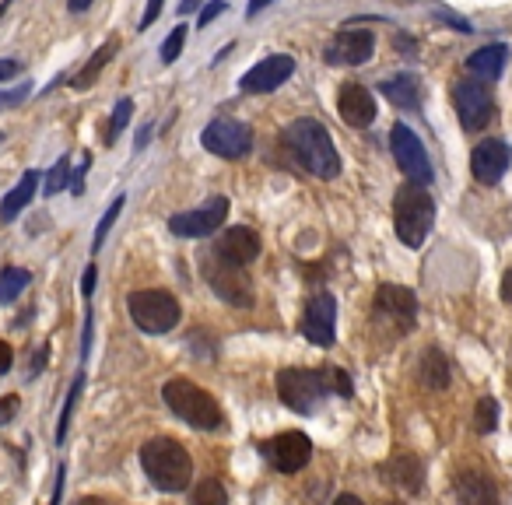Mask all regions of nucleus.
Returning a JSON list of instances; mask_svg holds the SVG:
<instances>
[{
  "instance_id": "obj_40",
  "label": "nucleus",
  "mask_w": 512,
  "mask_h": 505,
  "mask_svg": "<svg viewBox=\"0 0 512 505\" xmlns=\"http://www.w3.org/2000/svg\"><path fill=\"white\" fill-rule=\"evenodd\" d=\"M88 165H92V155H85V158H81V169H71V172H74V183H71V190L78 193V197H81V190H85V169H88Z\"/></svg>"
},
{
  "instance_id": "obj_38",
  "label": "nucleus",
  "mask_w": 512,
  "mask_h": 505,
  "mask_svg": "<svg viewBox=\"0 0 512 505\" xmlns=\"http://www.w3.org/2000/svg\"><path fill=\"white\" fill-rule=\"evenodd\" d=\"M162 15V0H148V8H144V15H141V25H137V29H151V25H155V18Z\"/></svg>"
},
{
  "instance_id": "obj_33",
  "label": "nucleus",
  "mask_w": 512,
  "mask_h": 505,
  "mask_svg": "<svg viewBox=\"0 0 512 505\" xmlns=\"http://www.w3.org/2000/svg\"><path fill=\"white\" fill-rule=\"evenodd\" d=\"M130 113H134V102H130V99H120V102H116L113 123H109V130H106V144H113L116 137H120V130L130 123Z\"/></svg>"
},
{
  "instance_id": "obj_36",
  "label": "nucleus",
  "mask_w": 512,
  "mask_h": 505,
  "mask_svg": "<svg viewBox=\"0 0 512 505\" xmlns=\"http://www.w3.org/2000/svg\"><path fill=\"white\" fill-rule=\"evenodd\" d=\"M29 92H32L29 85L15 88V92H0V109H8V106H18V102H25V99H29Z\"/></svg>"
},
{
  "instance_id": "obj_26",
  "label": "nucleus",
  "mask_w": 512,
  "mask_h": 505,
  "mask_svg": "<svg viewBox=\"0 0 512 505\" xmlns=\"http://www.w3.org/2000/svg\"><path fill=\"white\" fill-rule=\"evenodd\" d=\"M113 53H116V39H109V43H102L99 50L92 53V60H88L85 67H81L78 74H74V81H71V88H78V92H85V88H92L95 85V78L102 74V67L113 60Z\"/></svg>"
},
{
  "instance_id": "obj_13",
  "label": "nucleus",
  "mask_w": 512,
  "mask_h": 505,
  "mask_svg": "<svg viewBox=\"0 0 512 505\" xmlns=\"http://www.w3.org/2000/svg\"><path fill=\"white\" fill-rule=\"evenodd\" d=\"M302 337L316 348H330L337 337V302L330 292H320L309 299L306 313H302Z\"/></svg>"
},
{
  "instance_id": "obj_6",
  "label": "nucleus",
  "mask_w": 512,
  "mask_h": 505,
  "mask_svg": "<svg viewBox=\"0 0 512 505\" xmlns=\"http://www.w3.org/2000/svg\"><path fill=\"white\" fill-rule=\"evenodd\" d=\"M130 320L144 330V334H169L179 323V302L172 299L169 292H158V288H148V292H134L127 299Z\"/></svg>"
},
{
  "instance_id": "obj_1",
  "label": "nucleus",
  "mask_w": 512,
  "mask_h": 505,
  "mask_svg": "<svg viewBox=\"0 0 512 505\" xmlns=\"http://www.w3.org/2000/svg\"><path fill=\"white\" fill-rule=\"evenodd\" d=\"M278 393H281V404L292 407L295 414H313L327 393L351 397V379L337 365H323V369H281Z\"/></svg>"
},
{
  "instance_id": "obj_48",
  "label": "nucleus",
  "mask_w": 512,
  "mask_h": 505,
  "mask_svg": "<svg viewBox=\"0 0 512 505\" xmlns=\"http://www.w3.org/2000/svg\"><path fill=\"white\" fill-rule=\"evenodd\" d=\"M267 4H274V0H253L246 15H249V18H256V15H260V8H267Z\"/></svg>"
},
{
  "instance_id": "obj_45",
  "label": "nucleus",
  "mask_w": 512,
  "mask_h": 505,
  "mask_svg": "<svg viewBox=\"0 0 512 505\" xmlns=\"http://www.w3.org/2000/svg\"><path fill=\"white\" fill-rule=\"evenodd\" d=\"M64 474H67V467H60V470H57V484H53V498H50V505H60V495H64Z\"/></svg>"
},
{
  "instance_id": "obj_29",
  "label": "nucleus",
  "mask_w": 512,
  "mask_h": 505,
  "mask_svg": "<svg viewBox=\"0 0 512 505\" xmlns=\"http://www.w3.org/2000/svg\"><path fill=\"white\" fill-rule=\"evenodd\" d=\"M81 390H85V372L74 376V386H71V393H67V404H64V411H60V425H57V442L67 439V425H71V414H74V407H78Z\"/></svg>"
},
{
  "instance_id": "obj_30",
  "label": "nucleus",
  "mask_w": 512,
  "mask_h": 505,
  "mask_svg": "<svg viewBox=\"0 0 512 505\" xmlns=\"http://www.w3.org/2000/svg\"><path fill=\"white\" fill-rule=\"evenodd\" d=\"M474 425H477V432H481V435L495 432V425H498V400L495 397H481V400H477Z\"/></svg>"
},
{
  "instance_id": "obj_15",
  "label": "nucleus",
  "mask_w": 512,
  "mask_h": 505,
  "mask_svg": "<svg viewBox=\"0 0 512 505\" xmlns=\"http://www.w3.org/2000/svg\"><path fill=\"white\" fill-rule=\"evenodd\" d=\"M376 50V36L369 29H344L330 39L327 64L330 67H362Z\"/></svg>"
},
{
  "instance_id": "obj_43",
  "label": "nucleus",
  "mask_w": 512,
  "mask_h": 505,
  "mask_svg": "<svg viewBox=\"0 0 512 505\" xmlns=\"http://www.w3.org/2000/svg\"><path fill=\"white\" fill-rule=\"evenodd\" d=\"M439 18H442V22H449V25H453V29H456V32H474V25H470V22H467V18H456V15H446V11H442V15H439Z\"/></svg>"
},
{
  "instance_id": "obj_41",
  "label": "nucleus",
  "mask_w": 512,
  "mask_h": 505,
  "mask_svg": "<svg viewBox=\"0 0 512 505\" xmlns=\"http://www.w3.org/2000/svg\"><path fill=\"white\" fill-rule=\"evenodd\" d=\"M11 362H15V351H11L8 341H0V376L11 372Z\"/></svg>"
},
{
  "instance_id": "obj_24",
  "label": "nucleus",
  "mask_w": 512,
  "mask_h": 505,
  "mask_svg": "<svg viewBox=\"0 0 512 505\" xmlns=\"http://www.w3.org/2000/svg\"><path fill=\"white\" fill-rule=\"evenodd\" d=\"M36 190H39V172H25V176L18 179L15 190L4 197V204H0V221H15L18 214L29 207V200L36 197Z\"/></svg>"
},
{
  "instance_id": "obj_7",
  "label": "nucleus",
  "mask_w": 512,
  "mask_h": 505,
  "mask_svg": "<svg viewBox=\"0 0 512 505\" xmlns=\"http://www.w3.org/2000/svg\"><path fill=\"white\" fill-rule=\"evenodd\" d=\"M390 148H393V158H397V165L404 169L407 183L421 186V190H425V186L432 183V162H428V151H425V144H421V137L414 134L407 123H393Z\"/></svg>"
},
{
  "instance_id": "obj_4",
  "label": "nucleus",
  "mask_w": 512,
  "mask_h": 505,
  "mask_svg": "<svg viewBox=\"0 0 512 505\" xmlns=\"http://www.w3.org/2000/svg\"><path fill=\"white\" fill-rule=\"evenodd\" d=\"M162 397L179 421H186L190 428H200V432H214V428H221V421H225L218 400L207 390H200L197 383H190V379H169Z\"/></svg>"
},
{
  "instance_id": "obj_9",
  "label": "nucleus",
  "mask_w": 512,
  "mask_h": 505,
  "mask_svg": "<svg viewBox=\"0 0 512 505\" xmlns=\"http://www.w3.org/2000/svg\"><path fill=\"white\" fill-rule=\"evenodd\" d=\"M228 218V197H207V204L193 207V211L172 214L169 228L179 239H204V235L218 232Z\"/></svg>"
},
{
  "instance_id": "obj_22",
  "label": "nucleus",
  "mask_w": 512,
  "mask_h": 505,
  "mask_svg": "<svg viewBox=\"0 0 512 505\" xmlns=\"http://www.w3.org/2000/svg\"><path fill=\"white\" fill-rule=\"evenodd\" d=\"M456 498H460V505H498V488L491 477L467 470L456 477Z\"/></svg>"
},
{
  "instance_id": "obj_14",
  "label": "nucleus",
  "mask_w": 512,
  "mask_h": 505,
  "mask_svg": "<svg viewBox=\"0 0 512 505\" xmlns=\"http://www.w3.org/2000/svg\"><path fill=\"white\" fill-rule=\"evenodd\" d=\"M292 74H295V57H288V53H274V57H264L256 67H249V71L242 74L239 88L246 95H264V92L281 88Z\"/></svg>"
},
{
  "instance_id": "obj_47",
  "label": "nucleus",
  "mask_w": 512,
  "mask_h": 505,
  "mask_svg": "<svg viewBox=\"0 0 512 505\" xmlns=\"http://www.w3.org/2000/svg\"><path fill=\"white\" fill-rule=\"evenodd\" d=\"M502 299L512 302V267L505 271V278H502Z\"/></svg>"
},
{
  "instance_id": "obj_19",
  "label": "nucleus",
  "mask_w": 512,
  "mask_h": 505,
  "mask_svg": "<svg viewBox=\"0 0 512 505\" xmlns=\"http://www.w3.org/2000/svg\"><path fill=\"white\" fill-rule=\"evenodd\" d=\"M337 113L348 127H369L376 120V99L365 85H344L341 95H337Z\"/></svg>"
},
{
  "instance_id": "obj_2",
  "label": "nucleus",
  "mask_w": 512,
  "mask_h": 505,
  "mask_svg": "<svg viewBox=\"0 0 512 505\" xmlns=\"http://www.w3.org/2000/svg\"><path fill=\"white\" fill-rule=\"evenodd\" d=\"M288 148H292L295 162L316 179H334L341 172V155H337L334 141H330L327 127L320 120H295L288 127Z\"/></svg>"
},
{
  "instance_id": "obj_27",
  "label": "nucleus",
  "mask_w": 512,
  "mask_h": 505,
  "mask_svg": "<svg viewBox=\"0 0 512 505\" xmlns=\"http://www.w3.org/2000/svg\"><path fill=\"white\" fill-rule=\"evenodd\" d=\"M29 271H22V267H4L0 271V306H8V302H15L18 295L29 288Z\"/></svg>"
},
{
  "instance_id": "obj_8",
  "label": "nucleus",
  "mask_w": 512,
  "mask_h": 505,
  "mask_svg": "<svg viewBox=\"0 0 512 505\" xmlns=\"http://www.w3.org/2000/svg\"><path fill=\"white\" fill-rule=\"evenodd\" d=\"M200 144H204L211 155L235 162V158H246L249 151H253V130H249L242 120H232V116H218V120H211L204 127V134H200Z\"/></svg>"
},
{
  "instance_id": "obj_39",
  "label": "nucleus",
  "mask_w": 512,
  "mask_h": 505,
  "mask_svg": "<svg viewBox=\"0 0 512 505\" xmlns=\"http://www.w3.org/2000/svg\"><path fill=\"white\" fill-rule=\"evenodd\" d=\"M22 74V60H0V85Z\"/></svg>"
},
{
  "instance_id": "obj_51",
  "label": "nucleus",
  "mask_w": 512,
  "mask_h": 505,
  "mask_svg": "<svg viewBox=\"0 0 512 505\" xmlns=\"http://www.w3.org/2000/svg\"><path fill=\"white\" fill-rule=\"evenodd\" d=\"M148 137H151V127H141V134H137V151H141L144 144H148Z\"/></svg>"
},
{
  "instance_id": "obj_49",
  "label": "nucleus",
  "mask_w": 512,
  "mask_h": 505,
  "mask_svg": "<svg viewBox=\"0 0 512 505\" xmlns=\"http://www.w3.org/2000/svg\"><path fill=\"white\" fill-rule=\"evenodd\" d=\"M67 8H71V11H88V8H92V0H67Z\"/></svg>"
},
{
  "instance_id": "obj_35",
  "label": "nucleus",
  "mask_w": 512,
  "mask_h": 505,
  "mask_svg": "<svg viewBox=\"0 0 512 505\" xmlns=\"http://www.w3.org/2000/svg\"><path fill=\"white\" fill-rule=\"evenodd\" d=\"M18 407H22V400H18L15 393H11V397H4V400H0V428H4V425H11V421H15Z\"/></svg>"
},
{
  "instance_id": "obj_3",
  "label": "nucleus",
  "mask_w": 512,
  "mask_h": 505,
  "mask_svg": "<svg viewBox=\"0 0 512 505\" xmlns=\"http://www.w3.org/2000/svg\"><path fill=\"white\" fill-rule=\"evenodd\" d=\"M141 467L158 491H183L193 477V460L176 439H151L141 449Z\"/></svg>"
},
{
  "instance_id": "obj_42",
  "label": "nucleus",
  "mask_w": 512,
  "mask_h": 505,
  "mask_svg": "<svg viewBox=\"0 0 512 505\" xmlns=\"http://www.w3.org/2000/svg\"><path fill=\"white\" fill-rule=\"evenodd\" d=\"M95 281H99V271H95V264L85 271V281H81V292H85V299H92V292H95Z\"/></svg>"
},
{
  "instance_id": "obj_32",
  "label": "nucleus",
  "mask_w": 512,
  "mask_h": 505,
  "mask_svg": "<svg viewBox=\"0 0 512 505\" xmlns=\"http://www.w3.org/2000/svg\"><path fill=\"white\" fill-rule=\"evenodd\" d=\"M71 183V158H57V165L50 169V176H46V197H53V193H60L64 186Z\"/></svg>"
},
{
  "instance_id": "obj_52",
  "label": "nucleus",
  "mask_w": 512,
  "mask_h": 505,
  "mask_svg": "<svg viewBox=\"0 0 512 505\" xmlns=\"http://www.w3.org/2000/svg\"><path fill=\"white\" fill-rule=\"evenodd\" d=\"M74 505H106V502H99V498H78Z\"/></svg>"
},
{
  "instance_id": "obj_10",
  "label": "nucleus",
  "mask_w": 512,
  "mask_h": 505,
  "mask_svg": "<svg viewBox=\"0 0 512 505\" xmlns=\"http://www.w3.org/2000/svg\"><path fill=\"white\" fill-rule=\"evenodd\" d=\"M264 460L271 463L281 474H299L309 460H313V442L302 432H281L274 439H267L264 446Z\"/></svg>"
},
{
  "instance_id": "obj_44",
  "label": "nucleus",
  "mask_w": 512,
  "mask_h": 505,
  "mask_svg": "<svg viewBox=\"0 0 512 505\" xmlns=\"http://www.w3.org/2000/svg\"><path fill=\"white\" fill-rule=\"evenodd\" d=\"M46 355H50V348H46V344H43V348L36 351V358H32V372H29V376H39V372H43V365H46Z\"/></svg>"
},
{
  "instance_id": "obj_16",
  "label": "nucleus",
  "mask_w": 512,
  "mask_h": 505,
  "mask_svg": "<svg viewBox=\"0 0 512 505\" xmlns=\"http://www.w3.org/2000/svg\"><path fill=\"white\" fill-rule=\"evenodd\" d=\"M214 257L225 260V264H235V267H246L260 257V235L246 225H232L218 235L214 242Z\"/></svg>"
},
{
  "instance_id": "obj_37",
  "label": "nucleus",
  "mask_w": 512,
  "mask_h": 505,
  "mask_svg": "<svg viewBox=\"0 0 512 505\" xmlns=\"http://www.w3.org/2000/svg\"><path fill=\"white\" fill-rule=\"evenodd\" d=\"M225 8H228L225 0H214V4H207V8H200V25H204V29H207V25H211L214 18L225 15Z\"/></svg>"
},
{
  "instance_id": "obj_11",
  "label": "nucleus",
  "mask_w": 512,
  "mask_h": 505,
  "mask_svg": "<svg viewBox=\"0 0 512 505\" xmlns=\"http://www.w3.org/2000/svg\"><path fill=\"white\" fill-rule=\"evenodd\" d=\"M453 99L460 123L467 130H484L491 116H495V95H491V88L484 81H460Z\"/></svg>"
},
{
  "instance_id": "obj_46",
  "label": "nucleus",
  "mask_w": 512,
  "mask_h": 505,
  "mask_svg": "<svg viewBox=\"0 0 512 505\" xmlns=\"http://www.w3.org/2000/svg\"><path fill=\"white\" fill-rule=\"evenodd\" d=\"M204 8V0H183V4H179V15H193V11H200Z\"/></svg>"
},
{
  "instance_id": "obj_25",
  "label": "nucleus",
  "mask_w": 512,
  "mask_h": 505,
  "mask_svg": "<svg viewBox=\"0 0 512 505\" xmlns=\"http://www.w3.org/2000/svg\"><path fill=\"white\" fill-rule=\"evenodd\" d=\"M421 383H425L428 390H446L449 386V358L442 355L439 348L421 355Z\"/></svg>"
},
{
  "instance_id": "obj_18",
  "label": "nucleus",
  "mask_w": 512,
  "mask_h": 505,
  "mask_svg": "<svg viewBox=\"0 0 512 505\" xmlns=\"http://www.w3.org/2000/svg\"><path fill=\"white\" fill-rule=\"evenodd\" d=\"M376 313L386 316L393 327L400 330H411L418 323V299H414L411 288H400V285H383L376 292Z\"/></svg>"
},
{
  "instance_id": "obj_17",
  "label": "nucleus",
  "mask_w": 512,
  "mask_h": 505,
  "mask_svg": "<svg viewBox=\"0 0 512 505\" xmlns=\"http://www.w3.org/2000/svg\"><path fill=\"white\" fill-rule=\"evenodd\" d=\"M512 165V148L505 141H481L470 155V172H474L477 183L495 186L502 183V176Z\"/></svg>"
},
{
  "instance_id": "obj_53",
  "label": "nucleus",
  "mask_w": 512,
  "mask_h": 505,
  "mask_svg": "<svg viewBox=\"0 0 512 505\" xmlns=\"http://www.w3.org/2000/svg\"><path fill=\"white\" fill-rule=\"evenodd\" d=\"M4 11H8V0H0V15H4Z\"/></svg>"
},
{
  "instance_id": "obj_23",
  "label": "nucleus",
  "mask_w": 512,
  "mask_h": 505,
  "mask_svg": "<svg viewBox=\"0 0 512 505\" xmlns=\"http://www.w3.org/2000/svg\"><path fill=\"white\" fill-rule=\"evenodd\" d=\"M379 92H383L397 109H404V113H418L421 109V81L414 78V74L386 78L383 85H379Z\"/></svg>"
},
{
  "instance_id": "obj_21",
  "label": "nucleus",
  "mask_w": 512,
  "mask_h": 505,
  "mask_svg": "<svg viewBox=\"0 0 512 505\" xmlns=\"http://www.w3.org/2000/svg\"><path fill=\"white\" fill-rule=\"evenodd\" d=\"M505 60H509V46H505V43H491V46H481L477 53H470V57H467V71L477 74V78L488 85V81L502 78Z\"/></svg>"
},
{
  "instance_id": "obj_12",
  "label": "nucleus",
  "mask_w": 512,
  "mask_h": 505,
  "mask_svg": "<svg viewBox=\"0 0 512 505\" xmlns=\"http://www.w3.org/2000/svg\"><path fill=\"white\" fill-rule=\"evenodd\" d=\"M204 274H207V281H211V288L225 302H232V306H239V309L253 306V285H249V278L242 274V267L225 264V260H218L211 253V260H204Z\"/></svg>"
},
{
  "instance_id": "obj_31",
  "label": "nucleus",
  "mask_w": 512,
  "mask_h": 505,
  "mask_svg": "<svg viewBox=\"0 0 512 505\" xmlns=\"http://www.w3.org/2000/svg\"><path fill=\"white\" fill-rule=\"evenodd\" d=\"M123 200H127V197H123V193H120V197H116L113 204H109V211L102 214L99 228H95V239H92V253H99V249H102V242H106L109 228H113V225H116V218H120V211H123Z\"/></svg>"
},
{
  "instance_id": "obj_50",
  "label": "nucleus",
  "mask_w": 512,
  "mask_h": 505,
  "mask_svg": "<svg viewBox=\"0 0 512 505\" xmlns=\"http://www.w3.org/2000/svg\"><path fill=\"white\" fill-rule=\"evenodd\" d=\"M334 505H365V502H362V498H355V495H341Z\"/></svg>"
},
{
  "instance_id": "obj_34",
  "label": "nucleus",
  "mask_w": 512,
  "mask_h": 505,
  "mask_svg": "<svg viewBox=\"0 0 512 505\" xmlns=\"http://www.w3.org/2000/svg\"><path fill=\"white\" fill-rule=\"evenodd\" d=\"M183 46H186V25L179 22L176 29L169 32V39L162 43V64H176V57L183 53Z\"/></svg>"
},
{
  "instance_id": "obj_20",
  "label": "nucleus",
  "mask_w": 512,
  "mask_h": 505,
  "mask_svg": "<svg viewBox=\"0 0 512 505\" xmlns=\"http://www.w3.org/2000/svg\"><path fill=\"white\" fill-rule=\"evenodd\" d=\"M383 477L393 484V488L407 491V495H414V491L425 488V463L418 460L414 453H393L390 460L383 463Z\"/></svg>"
},
{
  "instance_id": "obj_28",
  "label": "nucleus",
  "mask_w": 512,
  "mask_h": 505,
  "mask_svg": "<svg viewBox=\"0 0 512 505\" xmlns=\"http://www.w3.org/2000/svg\"><path fill=\"white\" fill-rule=\"evenodd\" d=\"M193 505H228V495L225 488H221V481H214V477H204V481L193 488Z\"/></svg>"
},
{
  "instance_id": "obj_5",
  "label": "nucleus",
  "mask_w": 512,
  "mask_h": 505,
  "mask_svg": "<svg viewBox=\"0 0 512 505\" xmlns=\"http://www.w3.org/2000/svg\"><path fill=\"white\" fill-rule=\"evenodd\" d=\"M393 221H397V239L404 242V246L418 249L435 221L432 193L421 190V186H411V183L400 186L397 204H393Z\"/></svg>"
}]
</instances>
